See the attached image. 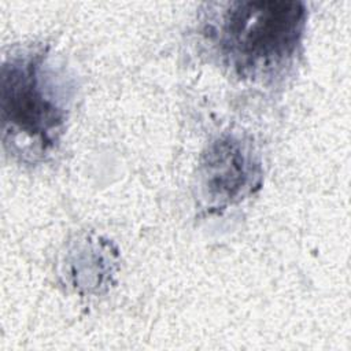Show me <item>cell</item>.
<instances>
[{
    "instance_id": "cell-1",
    "label": "cell",
    "mask_w": 351,
    "mask_h": 351,
    "mask_svg": "<svg viewBox=\"0 0 351 351\" xmlns=\"http://www.w3.org/2000/svg\"><path fill=\"white\" fill-rule=\"evenodd\" d=\"M4 145L21 156H43L59 141L67 95L59 71L41 49H21L1 66Z\"/></svg>"
},
{
    "instance_id": "cell-3",
    "label": "cell",
    "mask_w": 351,
    "mask_h": 351,
    "mask_svg": "<svg viewBox=\"0 0 351 351\" xmlns=\"http://www.w3.org/2000/svg\"><path fill=\"white\" fill-rule=\"evenodd\" d=\"M261 163L252 148L229 136L211 144L202 162V181L210 203L225 207L237 203L259 188Z\"/></svg>"
},
{
    "instance_id": "cell-2",
    "label": "cell",
    "mask_w": 351,
    "mask_h": 351,
    "mask_svg": "<svg viewBox=\"0 0 351 351\" xmlns=\"http://www.w3.org/2000/svg\"><path fill=\"white\" fill-rule=\"evenodd\" d=\"M306 18L300 1H233L219 12L213 33L230 66L240 74L263 77L292 58Z\"/></svg>"
}]
</instances>
